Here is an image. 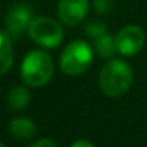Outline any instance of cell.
I'll use <instances>...</instances> for the list:
<instances>
[{"mask_svg": "<svg viewBox=\"0 0 147 147\" xmlns=\"http://www.w3.org/2000/svg\"><path fill=\"white\" fill-rule=\"evenodd\" d=\"M134 72L124 59L111 58L98 74V87L101 92L111 98L123 97L133 85Z\"/></svg>", "mask_w": 147, "mask_h": 147, "instance_id": "1", "label": "cell"}, {"mask_svg": "<svg viewBox=\"0 0 147 147\" xmlns=\"http://www.w3.org/2000/svg\"><path fill=\"white\" fill-rule=\"evenodd\" d=\"M53 75V61L51 55L40 49H33L26 53L20 65V78L32 88L46 85Z\"/></svg>", "mask_w": 147, "mask_h": 147, "instance_id": "2", "label": "cell"}, {"mask_svg": "<svg viewBox=\"0 0 147 147\" xmlns=\"http://www.w3.org/2000/svg\"><path fill=\"white\" fill-rule=\"evenodd\" d=\"M94 48L85 40L69 42L59 55V68L68 77H78L90 69L94 61Z\"/></svg>", "mask_w": 147, "mask_h": 147, "instance_id": "3", "label": "cell"}, {"mask_svg": "<svg viewBox=\"0 0 147 147\" xmlns=\"http://www.w3.org/2000/svg\"><path fill=\"white\" fill-rule=\"evenodd\" d=\"M29 38L40 48L53 49L63 42L65 32L59 22L48 16H38L29 25Z\"/></svg>", "mask_w": 147, "mask_h": 147, "instance_id": "4", "label": "cell"}, {"mask_svg": "<svg viewBox=\"0 0 147 147\" xmlns=\"http://www.w3.org/2000/svg\"><path fill=\"white\" fill-rule=\"evenodd\" d=\"M146 43V33L137 25H127L121 28L115 35L117 52L123 56L137 55Z\"/></svg>", "mask_w": 147, "mask_h": 147, "instance_id": "5", "label": "cell"}, {"mask_svg": "<svg viewBox=\"0 0 147 147\" xmlns=\"http://www.w3.org/2000/svg\"><path fill=\"white\" fill-rule=\"evenodd\" d=\"M32 20H33L32 7L25 3H19L13 6L6 15V20H5L6 30L5 32L12 38V40L19 39L25 33H28V29Z\"/></svg>", "mask_w": 147, "mask_h": 147, "instance_id": "6", "label": "cell"}, {"mask_svg": "<svg viewBox=\"0 0 147 147\" xmlns=\"http://www.w3.org/2000/svg\"><path fill=\"white\" fill-rule=\"evenodd\" d=\"M90 0H59L58 18L59 22L68 28L80 25L88 15Z\"/></svg>", "mask_w": 147, "mask_h": 147, "instance_id": "7", "label": "cell"}, {"mask_svg": "<svg viewBox=\"0 0 147 147\" xmlns=\"http://www.w3.org/2000/svg\"><path fill=\"white\" fill-rule=\"evenodd\" d=\"M9 131L15 138L29 140L36 134V124L26 117H16L9 124Z\"/></svg>", "mask_w": 147, "mask_h": 147, "instance_id": "8", "label": "cell"}, {"mask_svg": "<svg viewBox=\"0 0 147 147\" xmlns=\"http://www.w3.org/2000/svg\"><path fill=\"white\" fill-rule=\"evenodd\" d=\"M15 61V53H13V46H12V38L0 30V75L9 72L10 68L13 66Z\"/></svg>", "mask_w": 147, "mask_h": 147, "instance_id": "9", "label": "cell"}, {"mask_svg": "<svg viewBox=\"0 0 147 147\" xmlns=\"http://www.w3.org/2000/svg\"><path fill=\"white\" fill-rule=\"evenodd\" d=\"M30 97H32L30 91L26 87H23V85L13 87L7 94V105L15 111H22L29 105Z\"/></svg>", "mask_w": 147, "mask_h": 147, "instance_id": "10", "label": "cell"}, {"mask_svg": "<svg viewBox=\"0 0 147 147\" xmlns=\"http://www.w3.org/2000/svg\"><path fill=\"white\" fill-rule=\"evenodd\" d=\"M94 52L101 58V59H111L114 53L117 52V45H115V38L110 35L108 32L100 36L98 39L94 40Z\"/></svg>", "mask_w": 147, "mask_h": 147, "instance_id": "11", "label": "cell"}, {"mask_svg": "<svg viewBox=\"0 0 147 147\" xmlns=\"http://www.w3.org/2000/svg\"><path fill=\"white\" fill-rule=\"evenodd\" d=\"M84 33L90 39L95 40L100 36H102L104 33H107V26H105L104 22H101L98 19H91V20H87L85 22V25H84Z\"/></svg>", "mask_w": 147, "mask_h": 147, "instance_id": "12", "label": "cell"}, {"mask_svg": "<svg viewBox=\"0 0 147 147\" xmlns=\"http://www.w3.org/2000/svg\"><path fill=\"white\" fill-rule=\"evenodd\" d=\"M92 6L98 15H110L114 7V0H94Z\"/></svg>", "mask_w": 147, "mask_h": 147, "instance_id": "13", "label": "cell"}, {"mask_svg": "<svg viewBox=\"0 0 147 147\" xmlns=\"http://www.w3.org/2000/svg\"><path fill=\"white\" fill-rule=\"evenodd\" d=\"M30 147H58V146H56V143H55L53 140H51V138H40V140H38L36 143H33Z\"/></svg>", "mask_w": 147, "mask_h": 147, "instance_id": "14", "label": "cell"}, {"mask_svg": "<svg viewBox=\"0 0 147 147\" xmlns=\"http://www.w3.org/2000/svg\"><path fill=\"white\" fill-rule=\"evenodd\" d=\"M69 147H95L90 140H77V141H74Z\"/></svg>", "mask_w": 147, "mask_h": 147, "instance_id": "15", "label": "cell"}, {"mask_svg": "<svg viewBox=\"0 0 147 147\" xmlns=\"http://www.w3.org/2000/svg\"><path fill=\"white\" fill-rule=\"evenodd\" d=\"M0 147H6V146H5V144H3L2 141H0Z\"/></svg>", "mask_w": 147, "mask_h": 147, "instance_id": "16", "label": "cell"}]
</instances>
